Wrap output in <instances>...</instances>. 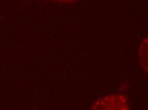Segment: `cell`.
<instances>
[{"label": "cell", "mask_w": 148, "mask_h": 110, "mask_svg": "<svg viewBox=\"0 0 148 110\" xmlns=\"http://www.w3.org/2000/svg\"><path fill=\"white\" fill-rule=\"evenodd\" d=\"M140 63L145 71L148 73V36L142 41L138 52Z\"/></svg>", "instance_id": "cell-1"}, {"label": "cell", "mask_w": 148, "mask_h": 110, "mask_svg": "<svg viewBox=\"0 0 148 110\" xmlns=\"http://www.w3.org/2000/svg\"><path fill=\"white\" fill-rule=\"evenodd\" d=\"M49 1H55V2H60V3H70V2L77 1V0H49Z\"/></svg>", "instance_id": "cell-2"}]
</instances>
